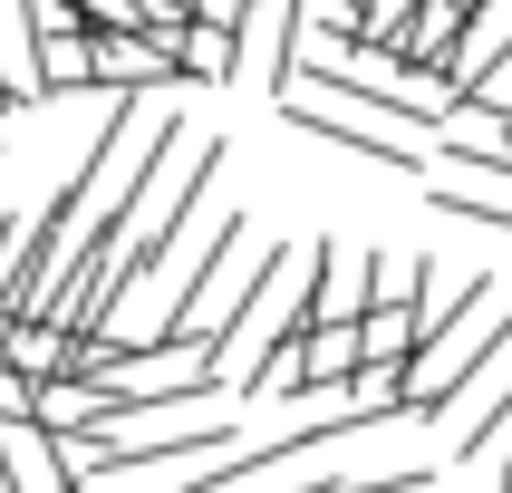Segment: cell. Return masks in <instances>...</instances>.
<instances>
[{
    "label": "cell",
    "instance_id": "52a82bcc",
    "mask_svg": "<svg viewBox=\"0 0 512 493\" xmlns=\"http://www.w3.org/2000/svg\"><path fill=\"white\" fill-rule=\"evenodd\" d=\"M174 68L203 87H232L242 78V29H213V20H184L174 29Z\"/></svg>",
    "mask_w": 512,
    "mask_h": 493
},
{
    "label": "cell",
    "instance_id": "5b68a950",
    "mask_svg": "<svg viewBox=\"0 0 512 493\" xmlns=\"http://www.w3.org/2000/svg\"><path fill=\"white\" fill-rule=\"evenodd\" d=\"M300 290H310V319H358L368 310V252L319 232V252H300Z\"/></svg>",
    "mask_w": 512,
    "mask_h": 493
},
{
    "label": "cell",
    "instance_id": "3957f363",
    "mask_svg": "<svg viewBox=\"0 0 512 493\" xmlns=\"http://www.w3.org/2000/svg\"><path fill=\"white\" fill-rule=\"evenodd\" d=\"M174 39L155 29H87V87L97 97H136V87H174Z\"/></svg>",
    "mask_w": 512,
    "mask_h": 493
},
{
    "label": "cell",
    "instance_id": "277c9868",
    "mask_svg": "<svg viewBox=\"0 0 512 493\" xmlns=\"http://www.w3.org/2000/svg\"><path fill=\"white\" fill-rule=\"evenodd\" d=\"M512 68V0H493V10H474L455 39V58H445V107H464V97H484L493 78Z\"/></svg>",
    "mask_w": 512,
    "mask_h": 493
},
{
    "label": "cell",
    "instance_id": "7a4b0ae2",
    "mask_svg": "<svg viewBox=\"0 0 512 493\" xmlns=\"http://www.w3.org/2000/svg\"><path fill=\"white\" fill-rule=\"evenodd\" d=\"M281 126L339 145V155H358V165H377V174H426V145L416 136L377 126V116H348V107H329V97H310V87H281Z\"/></svg>",
    "mask_w": 512,
    "mask_h": 493
},
{
    "label": "cell",
    "instance_id": "ba28073f",
    "mask_svg": "<svg viewBox=\"0 0 512 493\" xmlns=\"http://www.w3.org/2000/svg\"><path fill=\"white\" fill-rule=\"evenodd\" d=\"M29 232H39V203H10V213H0V300H10V271H20Z\"/></svg>",
    "mask_w": 512,
    "mask_h": 493
},
{
    "label": "cell",
    "instance_id": "9c48e42d",
    "mask_svg": "<svg viewBox=\"0 0 512 493\" xmlns=\"http://www.w3.org/2000/svg\"><path fill=\"white\" fill-rule=\"evenodd\" d=\"M194 20H213V29H242V20H252V0H194Z\"/></svg>",
    "mask_w": 512,
    "mask_h": 493
},
{
    "label": "cell",
    "instance_id": "8992f818",
    "mask_svg": "<svg viewBox=\"0 0 512 493\" xmlns=\"http://www.w3.org/2000/svg\"><path fill=\"white\" fill-rule=\"evenodd\" d=\"M0 107H39V20H29V0H0Z\"/></svg>",
    "mask_w": 512,
    "mask_h": 493
},
{
    "label": "cell",
    "instance_id": "6da1fadb",
    "mask_svg": "<svg viewBox=\"0 0 512 493\" xmlns=\"http://www.w3.org/2000/svg\"><path fill=\"white\" fill-rule=\"evenodd\" d=\"M493 339H512V300H503V290H474V300H464V310L445 319L435 339H416V348H406V368L387 377L397 416H445V397H455L464 377L484 368V348H493Z\"/></svg>",
    "mask_w": 512,
    "mask_h": 493
},
{
    "label": "cell",
    "instance_id": "30bf717a",
    "mask_svg": "<svg viewBox=\"0 0 512 493\" xmlns=\"http://www.w3.org/2000/svg\"><path fill=\"white\" fill-rule=\"evenodd\" d=\"M0 136H10V126H0Z\"/></svg>",
    "mask_w": 512,
    "mask_h": 493
}]
</instances>
